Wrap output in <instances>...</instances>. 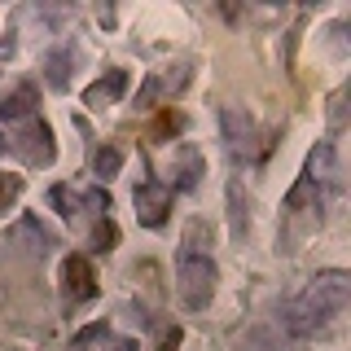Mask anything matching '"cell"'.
Segmentation results:
<instances>
[{
	"label": "cell",
	"instance_id": "603a6c76",
	"mask_svg": "<svg viewBox=\"0 0 351 351\" xmlns=\"http://www.w3.org/2000/svg\"><path fill=\"white\" fill-rule=\"evenodd\" d=\"M110 351H141V347L132 343V338H114V343H110Z\"/></svg>",
	"mask_w": 351,
	"mask_h": 351
},
{
	"label": "cell",
	"instance_id": "e0dca14e",
	"mask_svg": "<svg viewBox=\"0 0 351 351\" xmlns=\"http://www.w3.org/2000/svg\"><path fill=\"white\" fill-rule=\"evenodd\" d=\"M184 128V119L176 114V110H162L158 119H154V128H149V141H162V136H176V132Z\"/></svg>",
	"mask_w": 351,
	"mask_h": 351
},
{
	"label": "cell",
	"instance_id": "5b68a950",
	"mask_svg": "<svg viewBox=\"0 0 351 351\" xmlns=\"http://www.w3.org/2000/svg\"><path fill=\"white\" fill-rule=\"evenodd\" d=\"M303 180H312L321 193L343 184V167H338V149H334V141H316V145L307 149V171H303Z\"/></svg>",
	"mask_w": 351,
	"mask_h": 351
},
{
	"label": "cell",
	"instance_id": "8992f818",
	"mask_svg": "<svg viewBox=\"0 0 351 351\" xmlns=\"http://www.w3.org/2000/svg\"><path fill=\"white\" fill-rule=\"evenodd\" d=\"M27 162H36V167H49L53 162V154H58V145H53V132L44 119H27L18 132V145H14Z\"/></svg>",
	"mask_w": 351,
	"mask_h": 351
},
{
	"label": "cell",
	"instance_id": "3957f363",
	"mask_svg": "<svg viewBox=\"0 0 351 351\" xmlns=\"http://www.w3.org/2000/svg\"><path fill=\"white\" fill-rule=\"evenodd\" d=\"M219 128H224V145H228V154H233L237 162H250V158H259V154L268 149L259 141L255 114L241 110V106H219Z\"/></svg>",
	"mask_w": 351,
	"mask_h": 351
},
{
	"label": "cell",
	"instance_id": "9a60e30c",
	"mask_svg": "<svg viewBox=\"0 0 351 351\" xmlns=\"http://www.w3.org/2000/svg\"><path fill=\"white\" fill-rule=\"evenodd\" d=\"M119 167H123V149H119V145H101L93 154V176H97V180H114Z\"/></svg>",
	"mask_w": 351,
	"mask_h": 351
},
{
	"label": "cell",
	"instance_id": "6da1fadb",
	"mask_svg": "<svg viewBox=\"0 0 351 351\" xmlns=\"http://www.w3.org/2000/svg\"><path fill=\"white\" fill-rule=\"evenodd\" d=\"M347 303H351V277L347 272H321L281 307V321L294 338H312V334H325L347 312Z\"/></svg>",
	"mask_w": 351,
	"mask_h": 351
},
{
	"label": "cell",
	"instance_id": "ffe728a7",
	"mask_svg": "<svg viewBox=\"0 0 351 351\" xmlns=\"http://www.w3.org/2000/svg\"><path fill=\"white\" fill-rule=\"evenodd\" d=\"M228 197H233V233L241 237V233H246V215H241V184L237 180L228 184Z\"/></svg>",
	"mask_w": 351,
	"mask_h": 351
},
{
	"label": "cell",
	"instance_id": "7402d4cb",
	"mask_svg": "<svg viewBox=\"0 0 351 351\" xmlns=\"http://www.w3.org/2000/svg\"><path fill=\"white\" fill-rule=\"evenodd\" d=\"M176 347H180V325L162 329V338H158V351H176Z\"/></svg>",
	"mask_w": 351,
	"mask_h": 351
},
{
	"label": "cell",
	"instance_id": "7a4b0ae2",
	"mask_svg": "<svg viewBox=\"0 0 351 351\" xmlns=\"http://www.w3.org/2000/svg\"><path fill=\"white\" fill-rule=\"evenodd\" d=\"M176 290L184 307L202 312L215 294V259H211V228L202 219H189L180 237V255H176Z\"/></svg>",
	"mask_w": 351,
	"mask_h": 351
},
{
	"label": "cell",
	"instance_id": "9c48e42d",
	"mask_svg": "<svg viewBox=\"0 0 351 351\" xmlns=\"http://www.w3.org/2000/svg\"><path fill=\"white\" fill-rule=\"evenodd\" d=\"M36 106H40V88L36 84H18L0 97V119L5 123H22V119H36Z\"/></svg>",
	"mask_w": 351,
	"mask_h": 351
},
{
	"label": "cell",
	"instance_id": "ba28073f",
	"mask_svg": "<svg viewBox=\"0 0 351 351\" xmlns=\"http://www.w3.org/2000/svg\"><path fill=\"white\" fill-rule=\"evenodd\" d=\"M184 84H189V66H167V71H158V75H149V80H145V88H141V97H136V106L154 110L158 101L176 97Z\"/></svg>",
	"mask_w": 351,
	"mask_h": 351
},
{
	"label": "cell",
	"instance_id": "8fae6325",
	"mask_svg": "<svg viewBox=\"0 0 351 351\" xmlns=\"http://www.w3.org/2000/svg\"><path fill=\"white\" fill-rule=\"evenodd\" d=\"M75 62H80V53H75L71 44H62L58 53H49V62H44V84H49V88H71Z\"/></svg>",
	"mask_w": 351,
	"mask_h": 351
},
{
	"label": "cell",
	"instance_id": "ac0fdd59",
	"mask_svg": "<svg viewBox=\"0 0 351 351\" xmlns=\"http://www.w3.org/2000/svg\"><path fill=\"white\" fill-rule=\"evenodd\" d=\"M49 197H53V206H58V211H62L66 219H71V215H80V206H84V197L75 193V189H66V184H58V189H53Z\"/></svg>",
	"mask_w": 351,
	"mask_h": 351
},
{
	"label": "cell",
	"instance_id": "cb8c5ba5",
	"mask_svg": "<svg viewBox=\"0 0 351 351\" xmlns=\"http://www.w3.org/2000/svg\"><path fill=\"white\" fill-rule=\"evenodd\" d=\"M5 149H9V141H5V136H0V154H5Z\"/></svg>",
	"mask_w": 351,
	"mask_h": 351
},
{
	"label": "cell",
	"instance_id": "4fadbf2b",
	"mask_svg": "<svg viewBox=\"0 0 351 351\" xmlns=\"http://www.w3.org/2000/svg\"><path fill=\"white\" fill-rule=\"evenodd\" d=\"M14 241H27V250H36V255H49V246H53L49 228H44L40 219H31V215L14 228Z\"/></svg>",
	"mask_w": 351,
	"mask_h": 351
},
{
	"label": "cell",
	"instance_id": "2e32d148",
	"mask_svg": "<svg viewBox=\"0 0 351 351\" xmlns=\"http://www.w3.org/2000/svg\"><path fill=\"white\" fill-rule=\"evenodd\" d=\"M93 246L97 250H101V255H106V250H114L119 246V224H114V219H97V228H93Z\"/></svg>",
	"mask_w": 351,
	"mask_h": 351
},
{
	"label": "cell",
	"instance_id": "277c9868",
	"mask_svg": "<svg viewBox=\"0 0 351 351\" xmlns=\"http://www.w3.org/2000/svg\"><path fill=\"white\" fill-rule=\"evenodd\" d=\"M132 202H136V219L145 228H162L171 215V189L162 180H141L136 193H132Z\"/></svg>",
	"mask_w": 351,
	"mask_h": 351
},
{
	"label": "cell",
	"instance_id": "7c38bea8",
	"mask_svg": "<svg viewBox=\"0 0 351 351\" xmlns=\"http://www.w3.org/2000/svg\"><path fill=\"white\" fill-rule=\"evenodd\" d=\"M123 93H128V71H110L106 80H97V84L84 93V101L93 106V110H106V106H114Z\"/></svg>",
	"mask_w": 351,
	"mask_h": 351
},
{
	"label": "cell",
	"instance_id": "30bf717a",
	"mask_svg": "<svg viewBox=\"0 0 351 351\" xmlns=\"http://www.w3.org/2000/svg\"><path fill=\"white\" fill-rule=\"evenodd\" d=\"M285 211H290L294 219H299V215H307L312 224H321V211H325V193L316 189L312 180H299V184H294L290 193H285Z\"/></svg>",
	"mask_w": 351,
	"mask_h": 351
},
{
	"label": "cell",
	"instance_id": "44dd1931",
	"mask_svg": "<svg viewBox=\"0 0 351 351\" xmlns=\"http://www.w3.org/2000/svg\"><path fill=\"white\" fill-rule=\"evenodd\" d=\"M97 338H106V325H88L80 338H75V351H84L88 343H97Z\"/></svg>",
	"mask_w": 351,
	"mask_h": 351
},
{
	"label": "cell",
	"instance_id": "52a82bcc",
	"mask_svg": "<svg viewBox=\"0 0 351 351\" xmlns=\"http://www.w3.org/2000/svg\"><path fill=\"white\" fill-rule=\"evenodd\" d=\"M62 294L66 303H88L97 294V272L88 263V255H71L62 263Z\"/></svg>",
	"mask_w": 351,
	"mask_h": 351
},
{
	"label": "cell",
	"instance_id": "5bb4252c",
	"mask_svg": "<svg viewBox=\"0 0 351 351\" xmlns=\"http://www.w3.org/2000/svg\"><path fill=\"white\" fill-rule=\"evenodd\" d=\"M171 171H176V189H193L202 180V154L180 145V167H171Z\"/></svg>",
	"mask_w": 351,
	"mask_h": 351
},
{
	"label": "cell",
	"instance_id": "d6986e66",
	"mask_svg": "<svg viewBox=\"0 0 351 351\" xmlns=\"http://www.w3.org/2000/svg\"><path fill=\"white\" fill-rule=\"evenodd\" d=\"M22 197V176H14V171H0V211H9Z\"/></svg>",
	"mask_w": 351,
	"mask_h": 351
}]
</instances>
